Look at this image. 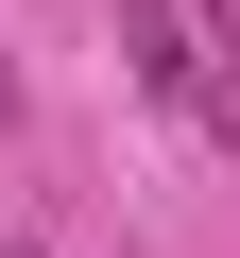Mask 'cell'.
Segmentation results:
<instances>
[{"instance_id": "cell-1", "label": "cell", "mask_w": 240, "mask_h": 258, "mask_svg": "<svg viewBox=\"0 0 240 258\" xmlns=\"http://www.w3.org/2000/svg\"><path fill=\"white\" fill-rule=\"evenodd\" d=\"M120 52H138V86L206 103V52H189V18H155V0H120Z\"/></svg>"}, {"instance_id": "cell-2", "label": "cell", "mask_w": 240, "mask_h": 258, "mask_svg": "<svg viewBox=\"0 0 240 258\" xmlns=\"http://www.w3.org/2000/svg\"><path fill=\"white\" fill-rule=\"evenodd\" d=\"M0 120H18V69H0Z\"/></svg>"}]
</instances>
